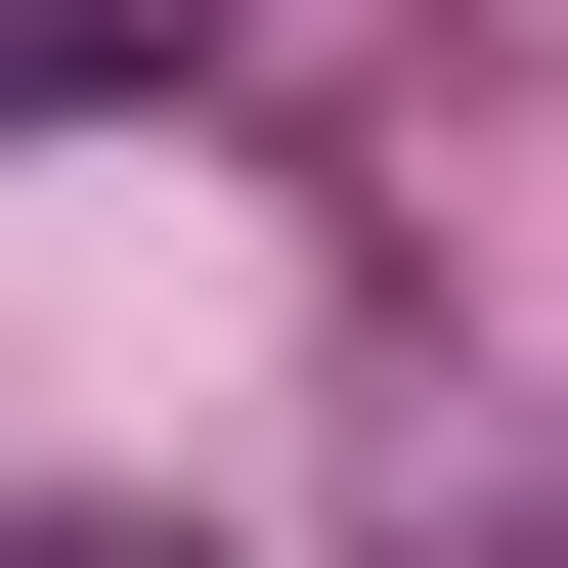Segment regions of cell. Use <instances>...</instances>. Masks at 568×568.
<instances>
[{
	"mask_svg": "<svg viewBox=\"0 0 568 568\" xmlns=\"http://www.w3.org/2000/svg\"><path fill=\"white\" fill-rule=\"evenodd\" d=\"M0 88H175V0H0Z\"/></svg>",
	"mask_w": 568,
	"mask_h": 568,
	"instance_id": "cell-1",
	"label": "cell"
}]
</instances>
